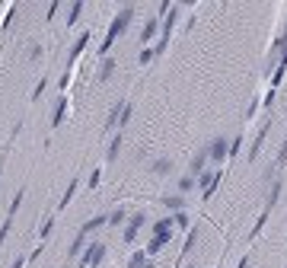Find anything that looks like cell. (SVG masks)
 <instances>
[{
    "label": "cell",
    "mask_w": 287,
    "mask_h": 268,
    "mask_svg": "<svg viewBox=\"0 0 287 268\" xmlns=\"http://www.w3.org/2000/svg\"><path fill=\"white\" fill-rule=\"evenodd\" d=\"M131 19H134V7H125L115 19H112V26H109V32H106V42H102V55H106L109 48L115 45V38H118V35L131 26Z\"/></svg>",
    "instance_id": "obj_1"
},
{
    "label": "cell",
    "mask_w": 287,
    "mask_h": 268,
    "mask_svg": "<svg viewBox=\"0 0 287 268\" xmlns=\"http://www.w3.org/2000/svg\"><path fill=\"white\" fill-rule=\"evenodd\" d=\"M102 259H106V243H93L89 249L83 252V259H80L77 268H89V265H99Z\"/></svg>",
    "instance_id": "obj_2"
},
{
    "label": "cell",
    "mask_w": 287,
    "mask_h": 268,
    "mask_svg": "<svg viewBox=\"0 0 287 268\" xmlns=\"http://www.w3.org/2000/svg\"><path fill=\"white\" fill-rule=\"evenodd\" d=\"M176 19H179V7H169V16H166V23H163V42L153 48V55H163V48H166L172 29H176Z\"/></svg>",
    "instance_id": "obj_3"
},
{
    "label": "cell",
    "mask_w": 287,
    "mask_h": 268,
    "mask_svg": "<svg viewBox=\"0 0 287 268\" xmlns=\"http://www.w3.org/2000/svg\"><path fill=\"white\" fill-rule=\"evenodd\" d=\"M230 153V141H223V137H217L211 147H208V156H214L217 163H223V156Z\"/></svg>",
    "instance_id": "obj_4"
},
{
    "label": "cell",
    "mask_w": 287,
    "mask_h": 268,
    "mask_svg": "<svg viewBox=\"0 0 287 268\" xmlns=\"http://www.w3.org/2000/svg\"><path fill=\"white\" fill-rule=\"evenodd\" d=\"M198 236H201V227L198 224L188 227V240H185V246H182V259H188V255H192V249L198 246Z\"/></svg>",
    "instance_id": "obj_5"
},
{
    "label": "cell",
    "mask_w": 287,
    "mask_h": 268,
    "mask_svg": "<svg viewBox=\"0 0 287 268\" xmlns=\"http://www.w3.org/2000/svg\"><path fill=\"white\" fill-rule=\"evenodd\" d=\"M271 131V118L268 122H265L262 128H259V134H255V144H252V150H249V160H255V156H259V150H262V144H265V134Z\"/></svg>",
    "instance_id": "obj_6"
},
{
    "label": "cell",
    "mask_w": 287,
    "mask_h": 268,
    "mask_svg": "<svg viewBox=\"0 0 287 268\" xmlns=\"http://www.w3.org/2000/svg\"><path fill=\"white\" fill-rule=\"evenodd\" d=\"M144 221H147L144 214H134V217H131V224L125 227V243H134V240H137V230H140Z\"/></svg>",
    "instance_id": "obj_7"
},
{
    "label": "cell",
    "mask_w": 287,
    "mask_h": 268,
    "mask_svg": "<svg viewBox=\"0 0 287 268\" xmlns=\"http://www.w3.org/2000/svg\"><path fill=\"white\" fill-rule=\"evenodd\" d=\"M204 160H208V150H198V153L192 156V170H188V176H192V179H198V176H201Z\"/></svg>",
    "instance_id": "obj_8"
},
{
    "label": "cell",
    "mask_w": 287,
    "mask_h": 268,
    "mask_svg": "<svg viewBox=\"0 0 287 268\" xmlns=\"http://www.w3.org/2000/svg\"><path fill=\"white\" fill-rule=\"evenodd\" d=\"M64 112H67V96H61L55 102V112H51V125H55V128L64 122Z\"/></svg>",
    "instance_id": "obj_9"
},
{
    "label": "cell",
    "mask_w": 287,
    "mask_h": 268,
    "mask_svg": "<svg viewBox=\"0 0 287 268\" xmlns=\"http://www.w3.org/2000/svg\"><path fill=\"white\" fill-rule=\"evenodd\" d=\"M166 243H169V233H153V240H150V246H147V255H157Z\"/></svg>",
    "instance_id": "obj_10"
},
{
    "label": "cell",
    "mask_w": 287,
    "mask_h": 268,
    "mask_svg": "<svg viewBox=\"0 0 287 268\" xmlns=\"http://www.w3.org/2000/svg\"><path fill=\"white\" fill-rule=\"evenodd\" d=\"M83 243H86V233H77V236H74V243L67 246V259H77V255L83 252Z\"/></svg>",
    "instance_id": "obj_11"
},
{
    "label": "cell",
    "mask_w": 287,
    "mask_h": 268,
    "mask_svg": "<svg viewBox=\"0 0 287 268\" xmlns=\"http://www.w3.org/2000/svg\"><path fill=\"white\" fill-rule=\"evenodd\" d=\"M281 188H284V182H281V179H274V182H271V195H268V201H265V211H271V207L278 204V198H281Z\"/></svg>",
    "instance_id": "obj_12"
},
{
    "label": "cell",
    "mask_w": 287,
    "mask_h": 268,
    "mask_svg": "<svg viewBox=\"0 0 287 268\" xmlns=\"http://www.w3.org/2000/svg\"><path fill=\"white\" fill-rule=\"evenodd\" d=\"M86 42H89V35H86V32H83V35H80L77 42H74V51H70V58H67V74H70V64L77 61V55H80V51L86 48Z\"/></svg>",
    "instance_id": "obj_13"
},
{
    "label": "cell",
    "mask_w": 287,
    "mask_h": 268,
    "mask_svg": "<svg viewBox=\"0 0 287 268\" xmlns=\"http://www.w3.org/2000/svg\"><path fill=\"white\" fill-rule=\"evenodd\" d=\"M102 224H109V217H106V214H99V217H93V221H86L83 227H80V233H93V230H99Z\"/></svg>",
    "instance_id": "obj_14"
},
{
    "label": "cell",
    "mask_w": 287,
    "mask_h": 268,
    "mask_svg": "<svg viewBox=\"0 0 287 268\" xmlns=\"http://www.w3.org/2000/svg\"><path fill=\"white\" fill-rule=\"evenodd\" d=\"M284 163H287V141L281 144V153H278V160H274V170H268V176H265V179H268V182H271V176H274V173H278V170H281V166H284Z\"/></svg>",
    "instance_id": "obj_15"
},
{
    "label": "cell",
    "mask_w": 287,
    "mask_h": 268,
    "mask_svg": "<svg viewBox=\"0 0 287 268\" xmlns=\"http://www.w3.org/2000/svg\"><path fill=\"white\" fill-rule=\"evenodd\" d=\"M163 204H166L169 207V211H182V207H185V198H182V195H166V198H163Z\"/></svg>",
    "instance_id": "obj_16"
},
{
    "label": "cell",
    "mask_w": 287,
    "mask_h": 268,
    "mask_svg": "<svg viewBox=\"0 0 287 268\" xmlns=\"http://www.w3.org/2000/svg\"><path fill=\"white\" fill-rule=\"evenodd\" d=\"M125 102H128V99H121V102H118L115 109H112V115L106 118V128H115V125H118V118H121V109H125Z\"/></svg>",
    "instance_id": "obj_17"
},
{
    "label": "cell",
    "mask_w": 287,
    "mask_h": 268,
    "mask_svg": "<svg viewBox=\"0 0 287 268\" xmlns=\"http://www.w3.org/2000/svg\"><path fill=\"white\" fill-rule=\"evenodd\" d=\"M157 29H160V23H157V19H150V23L144 26V32H140V42H150V38L157 35Z\"/></svg>",
    "instance_id": "obj_18"
},
{
    "label": "cell",
    "mask_w": 287,
    "mask_h": 268,
    "mask_svg": "<svg viewBox=\"0 0 287 268\" xmlns=\"http://www.w3.org/2000/svg\"><path fill=\"white\" fill-rule=\"evenodd\" d=\"M115 67H118V64H115V61H109V58H106V61H102V67H99V80H109V77L115 74Z\"/></svg>",
    "instance_id": "obj_19"
},
{
    "label": "cell",
    "mask_w": 287,
    "mask_h": 268,
    "mask_svg": "<svg viewBox=\"0 0 287 268\" xmlns=\"http://www.w3.org/2000/svg\"><path fill=\"white\" fill-rule=\"evenodd\" d=\"M128 268H150V259L144 252H134V255H131V262H128Z\"/></svg>",
    "instance_id": "obj_20"
},
{
    "label": "cell",
    "mask_w": 287,
    "mask_h": 268,
    "mask_svg": "<svg viewBox=\"0 0 287 268\" xmlns=\"http://www.w3.org/2000/svg\"><path fill=\"white\" fill-rule=\"evenodd\" d=\"M77 185H80V182H77V179H74V182H70V185H67V192H64V198H61V207H67V204H70V198H74V195H77Z\"/></svg>",
    "instance_id": "obj_21"
},
{
    "label": "cell",
    "mask_w": 287,
    "mask_h": 268,
    "mask_svg": "<svg viewBox=\"0 0 287 268\" xmlns=\"http://www.w3.org/2000/svg\"><path fill=\"white\" fill-rule=\"evenodd\" d=\"M23 195H26V188H19V192H16V198H13V201H10V217H16L19 204H23Z\"/></svg>",
    "instance_id": "obj_22"
},
{
    "label": "cell",
    "mask_w": 287,
    "mask_h": 268,
    "mask_svg": "<svg viewBox=\"0 0 287 268\" xmlns=\"http://www.w3.org/2000/svg\"><path fill=\"white\" fill-rule=\"evenodd\" d=\"M131 112H134V105L125 102V109H121V118H118V128H125V125L131 122Z\"/></svg>",
    "instance_id": "obj_23"
},
{
    "label": "cell",
    "mask_w": 287,
    "mask_h": 268,
    "mask_svg": "<svg viewBox=\"0 0 287 268\" xmlns=\"http://www.w3.org/2000/svg\"><path fill=\"white\" fill-rule=\"evenodd\" d=\"M265 221H268V211H262V217H259V221H255V227H252V233H249V236H252V240H255V236H259V233L265 230Z\"/></svg>",
    "instance_id": "obj_24"
},
{
    "label": "cell",
    "mask_w": 287,
    "mask_h": 268,
    "mask_svg": "<svg viewBox=\"0 0 287 268\" xmlns=\"http://www.w3.org/2000/svg\"><path fill=\"white\" fill-rule=\"evenodd\" d=\"M172 170V163L169 160H157V163H153V173H157V176H166Z\"/></svg>",
    "instance_id": "obj_25"
},
{
    "label": "cell",
    "mask_w": 287,
    "mask_h": 268,
    "mask_svg": "<svg viewBox=\"0 0 287 268\" xmlns=\"http://www.w3.org/2000/svg\"><path fill=\"white\" fill-rule=\"evenodd\" d=\"M80 10H83V4H80V0H77V4H74V7H70V13H67V26H74V23H77V16H80Z\"/></svg>",
    "instance_id": "obj_26"
},
{
    "label": "cell",
    "mask_w": 287,
    "mask_h": 268,
    "mask_svg": "<svg viewBox=\"0 0 287 268\" xmlns=\"http://www.w3.org/2000/svg\"><path fill=\"white\" fill-rule=\"evenodd\" d=\"M118 150H121V131H118V137H115V141L109 144V160H115V156H118Z\"/></svg>",
    "instance_id": "obj_27"
},
{
    "label": "cell",
    "mask_w": 287,
    "mask_h": 268,
    "mask_svg": "<svg viewBox=\"0 0 287 268\" xmlns=\"http://www.w3.org/2000/svg\"><path fill=\"white\" fill-rule=\"evenodd\" d=\"M121 221H125V211H121V207H118V211H112V214H109V224H112V227H118Z\"/></svg>",
    "instance_id": "obj_28"
},
{
    "label": "cell",
    "mask_w": 287,
    "mask_h": 268,
    "mask_svg": "<svg viewBox=\"0 0 287 268\" xmlns=\"http://www.w3.org/2000/svg\"><path fill=\"white\" fill-rule=\"evenodd\" d=\"M153 233H172L169 221H157V224H153Z\"/></svg>",
    "instance_id": "obj_29"
},
{
    "label": "cell",
    "mask_w": 287,
    "mask_h": 268,
    "mask_svg": "<svg viewBox=\"0 0 287 268\" xmlns=\"http://www.w3.org/2000/svg\"><path fill=\"white\" fill-rule=\"evenodd\" d=\"M172 224H176V227H188V217H185V211H176V217H172Z\"/></svg>",
    "instance_id": "obj_30"
},
{
    "label": "cell",
    "mask_w": 287,
    "mask_h": 268,
    "mask_svg": "<svg viewBox=\"0 0 287 268\" xmlns=\"http://www.w3.org/2000/svg\"><path fill=\"white\" fill-rule=\"evenodd\" d=\"M48 89V80L42 77V80H38V86H35V93H32V99H42V93Z\"/></svg>",
    "instance_id": "obj_31"
},
{
    "label": "cell",
    "mask_w": 287,
    "mask_h": 268,
    "mask_svg": "<svg viewBox=\"0 0 287 268\" xmlns=\"http://www.w3.org/2000/svg\"><path fill=\"white\" fill-rule=\"evenodd\" d=\"M150 58H153V48H144V51L137 55V61L140 64H150Z\"/></svg>",
    "instance_id": "obj_32"
},
{
    "label": "cell",
    "mask_w": 287,
    "mask_h": 268,
    "mask_svg": "<svg viewBox=\"0 0 287 268\" xmlns=\"http://www.w3.org/2000/svg\"><path fill=\"white\" fill-rule=\"evenodd\" d=\"M179 188H182V192H192V188H195V179H192V176H185V179L179 182Z\"/></svg>",
    "instance_id": "obj_33"
},
{
    "label": "cell",
    "mask_w": 287,
    "mask_h": 268,
    "mask_svg": "<svg viewBox=\"0 0 287 268\" xmlns=\"http://www.w3.org/2000/svg\"><path fill=\"white\" fill-rule=\"evenodd\" d=\"M99 179H102V173H99V170L89 173V188H96V185H99Z\"/></svg>",
    "instance_id": "obj_34"
},
{
    "label": "cell",
    "mask_w": 287,
    "mask_h": 268,
    "mask_svg": "<svg viewBox=\"0 0 287 268\" xmlns=\"http://www.w3.org/2000/svg\"><path fill=\"white\" fill-rule=\"evenodd\" d=\"M240 144H243V137H233V141H230V156L240 153Z\"/></svg>",
    "instance_id": "obj_35"
},
{
    "label": "cell",
    "mask_w": 287,
    "mask_h": 268,
    "mask_svg": "<svg viewBox=\"0 0 287 268\" xmlns=\"http://www.w3.org/2000/svg\"><path fill=\"white\" fill-rule=\"evenodd\" d=\"M51 227H55V221H45V224H42V240H48V233H51Z\"/></svg>",
    "instance_id": "obj_36"
},
{
    "label": "cell",
    "mask_w": 287,
    "mask_h": 268,
    "mask_svg": "<svg viewBox=\"0 0 287 268\" xmlns=\"http://www.w3.org/2000/svg\"><path fill=\"white\" fill-rule=\"evenodd\" d=\"M23 262H26V255H16V259H13V265H10V268H23Z\"/></svg>",
    "instance_id": "obj_37"
},
{
    "label": "cell",
    "mask_w": 287,
    "mask_h": 268,
    "mask_svg": "<svg viewBox=\"0 0 287 268\" xmlns=\"http://www.w3.org/2000/svg\"><path fill=\"white\" fill-rule=\"evenodd\" d=\"M236 268H249V255H246V259H243V262H240Z\"/></svg>",
    "instance_id": "obj_38"
},
{
    "label": "cell",
    "mask_w": 287,
    "mask_h": 268,
    "mask_svg": "<svg viewBox=\"0 0 287 268\" xmlns=\"http://www.w3.org/2000/svg\"><path fill=\"white\" fill-rule=\"evenodd\" d=\"M188 268H195V265H188Z\"/></svg>",
    "instance_id": "obj_39"
}]
</instances>
